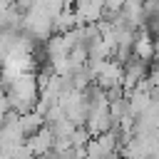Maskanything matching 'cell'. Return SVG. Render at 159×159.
I'll list each match as a JSON object with an SVG mask.
<instances>
[{
    "instance_id": "2",
    "label": "cell",
    "mask_w": 159,
    "mask_h": 159,
    "mask_svg": "<svg viewBox=\"0 0 159 159\" xmlns=\"http://www.w3.org/2000/svg\"><path fill=\"white\" fill-rule=\"evenodd\" d=\"M52 142H55L52 132H50L47 127H42L37 134H32V137H27V139H25V147L30 149V154H32L35 159H40L42 154H47V152L52 149Z\"/></svg>"
},
{
    "instance_id": "5",
    "label": "cell",
    "mask_w": 159,
    "mask_h": 159,
    "mask_svg": "<svg viewBox=\"0 0 159 159\" xmlns=\"http://www.w3.org/2000/svg\"><path fill=\"white\" fill-rule=\"evenodd\" d=\"M124 5V0H104V7L107 10H119Z\"/></svg>"
},
{
    "instance_id": "4",
    "label": "cell",
    "mask_w": 159,
    "mask_h": 159,
    "mask_svg": "<svg viewBox=\"0 0 159 159\" xmlns=\"http://www.w3.org/2000/svg\"><path fill=\"white\" fill-rule=\"evenodd\" d=\"M124 97H127V94H124V87H122V84H112V87L104 89L107 104H112V102H117V99H124Z\"/></svg>"
},
{
    "instance_id": "6",
    "label": "cell",
    "mask_w": 159,
    "mask_h": 159,
    "mask_svg": "<svg viewBox=\"0 0 159 159\" xmlns=\"http://www.w3.org/2000/svg\"><path fill=\"white\" fill-rule=\"evenodd\" d=\"M75 2H77V0H65V5H67V7H72Z\"/></svg>"
},
{
    "instance_id": "3",
    "label": "cell",
    "mask_w": 159,
    "mask_h": 159,
    "mask_svg": "<svg viewBox=\"0 0 159 159\" xmlns=\"http://www.w3.org/2000/svg\"><path fill=\"white\" fill-rule=\"evenodd\" d=\"M17 127H20V132H22V137L27 139V137L37 134V132L45 127V122H42V114H37V112H27V114H22V117L17 119Z\"/></svg>"
},
{
    "instance_id": "1",
    "label": "cell",
    "mask_w": 159,
    "mask_h": 159,
    "mask_svg": "<svg viewBox=\"0 0 159 159\" xmlns=\"http://www.w3.org/2000/svg\"><path fill=\"white\" fill-rule=\"evenodd\" d=\"M109 122H112V117H109L107 104H104V107H92V109L87 112L84 129L89 132V137H99V134H107V132H109Z\"/></svg>"
}]
</instances>
